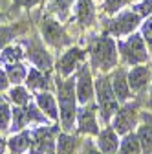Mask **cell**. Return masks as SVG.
Segmentation results:
<instances>
[{
  "mask_svg": "<svg viewBox=\"0 0 152 154\" xmlns=\"http://www.w3.org/2000/svg\"><path fill=\"white\" fill-rule=\"evenodd\" d=\"M57 97H59L61 123L64 130H71L77 118V95H75V75L64 77L62 83H57Z\"/></svg>",
  "mask_w": 152,
  "mask_h": 154,
  "instance_id": "cell-1",
  "label": "cell"
},
{
  "mask_svg": "<svg viewBox=\"0 0 152 154\" xmlns=\"http://www.w3.org/2000/svg\"><path fill=\"white\" fill-rule=\"evenodd\" d=\"M90 63L93 68L108 72L117 64V42L110 35H101L90 42Z\"/></svg>",
  "mask_w": 152,
  "mask_h": 154,
  "instance_id": "cell-2",
  "label": "cell"
},
{
  "mask_svg": "<svg viewBox=\"0 0 152 154\" xmlns=\"http://www.w3.org/2000/svg\"><path fill=\"white\" fill-rule=\"evenodd\" d=\"M93 86H96V95H97V105L101 110V118L105 123H110L114 114L119 108V101H117L116 94L112 90V85H110V77H106V75L97 77Z\"/></svg>",
  "mask_w": 152,
  "mask_h": 154,
  "instance_id": "cell-3",
  "label": "cell"
},
{
  "mask_svg": "<svg viewBox=\"0 0 152 154\" xmlns=\"http://www.w3.org/2000/svg\"><path fill=\"white\" fill-rule=\"evenodd\" d=\"M117 48L121 53V59L126 64L134 66V64H143L145 61H148V50L141 33H130L126 41L117 42Z\"/></svg>",
  "mask_w": 152,
  "mask_h": 154,
  "instance_id": "cell-4",
  "label": "cell"
},
{
  "mask_svg": "<svg viewBox=\"0 0 152 154\" xmlns=\"http://www.w3.org/2000/svg\"><path fill=\"white\" fill-rule=\"evenodd\" d=\"M139 123V103L138 101H126L121 108H117V112L114 114L112 119V128L117 134H128L134 127H138Z\"/></svg>",
  "mask_w": 152,
  "mask_h": 154,
  "instance_id": "cell-5",
  "label": "cell"
},
{
  "mask_svg": "<svg viewBox=\"0 0 152 154\" xmlns=\"http://www.w3.org/2000/svg\"><path fill=\"white\" fill-rule=\"evenodd\" d=\"M57 134H59L57 127H39L31 130L29 154H55Z\"/></svg>",
  "mask_w": 152,
  "mask_h": 154,
  "instance_id": "cell-6",
  "label": "cell"
},
{
  "mask_svg": "<svg viewBox=\"0 0 152 154\" xmlns=\"http://www.w3.org/2000/svg\"><path fill=\"white\" fill-rule=\"evenodd\" d=\"M46 116L44 112H39L35 105L28 103L22 106H17L15 110H11V132H20L24 130L29 123H46Z\"/></svg>",
  "mask_w": 152,
  "mask_h": 154,
  "instance_id": "cell-7",
  "label": "cell"
},
{
  "mask_svg": "<svg viewBox=\"0 0 152 154\" xmlns=\"http://www.w3.org/2000/svg\"><path fill=\"white\" fill-rule=\"evenodd\" d=\"M141 24V15L136 13L134 9L132 11H123L117 17H114L112 20H108L106 29L110 35L114 37H121V35H130L134 33V29Z\"/></svg>",
  "mask_w": 152,
  "mask_h": 154,
  "instance_id": "cell-8",
  "label": "cell"
},
{
  "mask_svg": "<svg viewBox=\"0 0 152 154\" xmlns=\"http://www.w3.org/2000/svg\"><path fill=\"white\" fill-rule=\"evenodd\" d=\"M42 37H44V41L55 50H61V48H64V46H68L71 42L70 37L64 31V28L57 20H53L51 17H46L42 20Z\"/></svg>",
  "mask_w": 152,
  "mask_h": 154,
  "instance_id": "cell-9",
  "label": "cell"
},
{
  "mask_svg": "<svg viewBox=\"0 0 152 154\" xmlns=\"http://www.w3.org/2000/svg\"><path fill=\"white\" fill-rule=\"evenodd\" d=\"M96 94V86H93V79H92V72L88 64H83L79 68V73L75 77V95H77V103L79 105H86L93 99Z\"/></svg>",
  "mask_w": 152,
  "mask_h": 154,
  "instance_id": "cell-10",
  "label": "cell"
},
{
  "mask_svg": "<svg viewBox=\"0 0 152 154\" xmlns=\"http://www.w3.org/2000/svg\"><path fill=\"white\" fill-rule=\"evenodd\" d=\"M126 79L132 94H143L152 85V70L145 64H134V68L126 73Z\"/></svg>",
  "mask_w": 152,
  "mask_h": 154,
  "instance_id": "cell-11",
  "label": "cell"
},
{
  "mask_svg": "<svg viewBox=\"0 0 152 154\" xmlns=\"http://www.w3.org/2000/svg\"><path fill=\"white\" fill-rule=\"evenodd\" d=\"M77 127L79 132L83 134H93L97 136L99 134V127H97V119H96V105L92 101L86 105H81V108L77 110Z\"/></svg>",
  "mask_w": 152,
  "mask_h": 154,
  "instance_id": "cell-12",
  "label": "cell"
},
{
  "mask_svg": "<svg viewBox=\"0 0 152 154\" xmlns=\"http://www.w3.org/2000/svg\"><path fill=\"white\" fill-rule=\"evenodd\" d=\"M84 50L81 48H70L66 53H62L59 64H57V72H59V75L62 77H70L73 73V70H77V66L84 61Z\"/></svg>",
  "mask_w": 152,
  "mask_h": 154,
  "instance_id": "cell-13",
  "label": "cell"
},
{
  "mask_svg": "<svg viewBox=\"0 0 152 154\" xmlns=\"http://www.w3.org/2000/svg\"><path fill=\"white\" fill-rule=\"evenodd\" d=\"M26 57L35 64V68H39V70H42V72H48V70L51 68V64H53L51 55L44 50V46H42L39 41H33V42L28 46Z\"/></svg>",
  "mask_w": 152,
  "mask_h": 154,
  "instance_id": "cell-14",
  "label": "cell"
},
{
  "mask_svg": "<svg viewBox=\"0 0 152 154\" xmlns=\"http://www.w3.org/2000/svg\"><path fill=\"white\" fill-rule=\"evenodd\" d=\"M110 85H112V90L116 94V97L119 103H126L130 101L132 97V92H130V86H128V79H126V72L123 68L116 70L112 75H110Z\"/></svg>",
  "mask_w": 152,
  "mask_h": 154,
  "instance_id": "cell-15",
  "label": "cell"
},
{
  "mask_svg": "<svg viewBox=\"0 0 152 154\" xmlns=\"http://www.w3.org/2000/svg\"><path fill=\"white\" fill-rule=\"evenodd\" d=\"M138 127L136 136L141 145V154H152V114H143Z\"/></svg>",
  "mask_w": 152,
  "mask_h": 154,
  "instance_id": "cell-16",
  "label": "cell"
},
{
  "mask_svg": "<svg viewBox=\"0 0 152 154\" xmlns=\"http://www.w3.org/2000/svg\"><path fill=\"white\" fill-rule=\"evenodd\" d=\"M117 136H119V134L114 130L112 127L105 128L103 132L97 134V141H96L97 149L103 154H116L117 149H119V138Z\"/></svg>",
  "mask_w": 152,
  "mask_h": 154,
  "instance_id": "cell-17",
  "label": "cell"
},
{
  "mask_svg": "<svg viewBox=\"0 0 152 154\" xmlns=\"http://www.w3.org/2000/svg\"><path fill=\"white\" fill-rule=\"evenodd\" d=\"M26 85L29 90H39V92H50L53 88L51 79L39 68H29L26 75Z\"/></svg>",
  "mask_w": 152,
  "mask_h": 154,
  "instance_id": "cell-18",
  "label": "cell"
},
{
  "mask_svg": "<svg viewBox=\"0 0 152 154\" xmlns=\"http://www.w3.org/2000/svg\"><path fill=\"white\" fill-rule=\"evenodd\" d=\"M35 97H37V106L41 108V112H44L46 118H50L51 121H57V119H59L57 99L51 95V92H39Z\"/></svg>",
  "mask_w": 152,
  "mask_h": 154,
  "instance_id": "cell-19",
  "label": "cell"
},
{
  "mask_svg": "<svg viewBox=\"0 0 152 154\" xmlns=\"http://www.w3.org/2000/svg\"><path fill=\"white\" fill-rule=\"evenodd\" d=\"M29 147H31V132H28V130L17 132L15 136H11L9 141H8V149H9L13 154H22V152H26Z\"/></svg>",
  "mask_w": 152,
  "mask_h": 154,
  "instance_id": "cell-20",
  "label": "cell"
},
{
  "mask_svg": "<svg viewBox=\"0 0 152 154\" xmlns=\"http://www.w3.org/2000/svg\"><path fill=\"white\" fill-rule=\"evenodd\" d=\"M96 18V8L92 0H77V20L83 26H92Z\"/></svg>",
  "mask_w": 152,
  "mask_h": 154,
  "instance_id": "cell-21",
  "label": "cell"
},
{
  "mask_svg": "<svg viewBox=\"0 0 152 154\" xmlns=\"http://www.w3.org/2000/svg\"><path fill=\"white\" fill-rule=\"evenodd\" d=\"M77 149V138L68 132L57 134V143H55V154H73Z\"/></svg>",
  "mask_w": 152,
  "mask_h": 154,
  "instance_id": "cell-22",
  "label": "cell"
},
{
  "mask_svg": "<svg viewBox=\"0 0 152 154\" xmlns=\"http://www.w3.org/2000/svg\"><path fill=\"white\" fill-rule=\"evenodd\" d=\"M116 154H141V145H139L136 132L125 134L123 141H119V149Z\"/></svg>",
  "mask_w": 152,
  "mask_h": 154,
  "instance_id": "cell-23",
  "label": "cell"
},
{
  "mask_svg": "<svg viewBox=\"0 0 152 154\" xmlns=\"http://www.w3.org/2000/svg\"><path fill=\"white\" fill-rule=\"evenodd\" d=\"M4 70H6V73H8L9 83H13V85H20L22 81H26L28 70H26L20 63H9V64H6Z\"/></svg>",
  "mask_w": 152,
  "mask_h": 154,
  "instance_id": "cell-24",
  "label": "cell"
},
{
  "mask_svg": "<svg viewBox=\"0 0 152 154\" xmlns=\"http://www.w3.org/2000/svg\"><path fill=\"white\" fill-rule=\"evenodd\" d=\"M26 53L22 51V48L18 44H13V46H6L2 48V53H0V61L9 64V63H18L24 57Z\"/></svg>",
  "mask_w": 152,
  "mask_h": 154,
  "instance_id": "cell-25",
  "label": "cell"
},
{
  "mask_svg": "<svg viewBox=\"0 0 152 154\" xmlns=\"http://www.w3.org/2000/svg\"><path fill=\"white\" fill-rule=\"evenodd\" d=\"M8 97L17 105V106H22V105H28L29 103V92L20 86V85H15V88H11L8 92Z\"/></svg>",
  "mask_w": 152,
  "mask_h": 154,
  "instance_id": "cell-26",
  "label": "cell"
},
{
  "mask_svg": "<svg viewBox=\"0 0 152 154\" xmlns=\"http://www.w3.org/2000/svg\"><path fill=\"white\" fill-rule=\"evenodd\" d=\"M73 4V0H51L50 2V9L61 18V20H64V18L68 17L70 13V8Z\"/></svg>",
  "mask_w": 152,
  "mask_h": 154,
  "instance_id": "cell-27",
  "label": "cell"
},
{
  "mask_svg": "<svg viewBox=\"0 0 152 154\" xmlns=\"http://www.w3.org/2000/svg\"><path fill=\"white\" fill-rule=\"evenodd\" d=\"M18 33V26H0V50L6 48Z\"/></svg>",
  "mask_w": 152,
  "mask_h": 154,
  "instance_id": "cell-28",
  "label": "cell"
},
{
  "mask_svg": "<svg viewBox=\"0 0 152 154\" xmlns=\"http://www.w3.org/2000/svg\"><path fill=\"white\" fill-rule=\"evenodd\" d=\"M9 123H11V108L8 103L0 101V132L9 130Z\"/></svg>",
  "mask_w": 152,
  "mask_h": 154,
  "instance_id": "cell-29",
  "label": "cell"
},
{
  "mask_svg": "<svg viewBox=\"0 0 152 154\" xmlns=\"http://www.w3.org/2000/svg\"><path fill=\"white\" fill-rule=\"evenodd\" d=\"M141 37H143L145 44L152 48V13L148 15L147 20L141 24Z\"/></svg>",
  "mask_w": 152,
  "mask_h": 154,
  "instance_id": "cell-30",
  "label": "cell"
},
{
  "mask_svg": "<svg viewBox=\"0 0 152 154\" xmlns=\"http://www.w3.org/2000/svg\"><path fill=\"white\" fill-rule=\"evenodd\" d=\"M134 0H105V11L106 13H117L121 8L132 4Z\"/></svg>",
  "mask_w": 152,
  "mask_h": 154,
  "instance_id": "cell-31",
  "label": "cell"
},
{
  "mask_svg": "<svg viewBox=\"0 0 152 154\" xmlns=\"http://www.w3.org/2000/svg\"><path fill=\"white\" fill-rule=\"evenodd\" d=\"M134 11H136V13H139L141 17L150 15V13H152V0H141L139 4H136V6H134Z\"/></svg>",
  "mask_w": 152,
  "mask_h": 154,
  "instance_id": "cell-32",
  "label": "cell"
},
{
  "mask_svg": "<svg viewBox=\"0 0 152 154\" xmlns=\"http://www.w3.org/2000/svg\"><path fill=\"white\" fill-rule=\"evenodd\" d=\"M83 154H103V152L97 149V145H93V143L88 140V141L83 143Z\"/></svg>",
  "mask_w": 152,
  "mask_h": 154,
  "instance_id": "cell-33",
  "label": "cell"
},
{
  "mask_svg": "<svg viewBox=\"0 0 152 154\" xmlns=\"http://www.w3.org/2000/svg\"><path fill=\"white\" fill-rule=\"evenodd\" d=\"M8 86H9V79H8V73H6V70H4V68H0V92L8 90Z\"/></svg>",
  "mask_w": 152,
  "mask_h": 154,
  "instance_id": "cell-34",
  "label": "cell"
},
{
  "mask_svg": "<svg viewBox=\"0 0 152 154\" xmlns=\"http://www.w3.org/2000/svg\"><path fill=\"white\" fill-rule=\"evenodd\" d=\"M39 2H41V0H15V4L17 6H22V8H33Z\"/></svg>",
  "mask_w": 152,
  "mask_h": 154,
  "instance_id": "cell-35",
  "label": "cell"
},
{
  "mask_svg": "<svg viewBox=\"0 0 152 154\" xmlns=\"http://www.w3.org/2000/svg\"><path fill=\"white\" fill-rule=\"evenodd\" d=\"M6 149H8V141L0 136V154H6Z\"/></svg>",
  "mask_w": 152,
  "mask_h": 154,
  "instance_id": "cell-36",
  "label": "cell"
},
{
  "mask_svg": "<svg viewBox=\"0 0 152 154\" xmlns=\"http://www.w3.org/2000/svg\"><path fill=\"white\" fill-rule=\"evenodd\" d=\"M148 88H150V92H148V106L152 108V85H150Z\"/></svg>",
  "mask_w": 152,
  "mask_h": 154,
  "instance_id": "cell-37",
  "label": "cell"
}]
</instances>
